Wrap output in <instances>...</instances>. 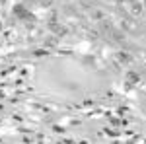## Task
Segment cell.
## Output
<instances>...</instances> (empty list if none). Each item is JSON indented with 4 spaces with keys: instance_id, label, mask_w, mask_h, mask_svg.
Wrapping results in <instances>:
<instances>
[{
    "instance_id": "7a4b0ae2",
    "label": "cell",
    "mask_w": 146,
    "mask_h": 144,
    "mask_svg": "<svg viewBox=\"0 0 146 144\" xmlns=\"http://www.w3.org/2000/svg\"><path fill=\"white\" fill-rule=\"evenodd\" d=\"M138 82H140V76L136 74L135 70H127V74H125V86H127V88H133Z\"/></svg>"
},
{
    "instance_id": "8992f818",
    "label": "cell",
    "mask_w": 146,
    "mask_h": 144,
    "mask_svg": "<svg viewBox=\"0 0 146 144\" xmlns=\"http://www.w3.org/2000/svg\"><path fill=\"white\" fill-rule=\"evenodd\" d=\"M51 4H53V0H41V6H51Z\"/></svg>"
},
{
    "instance_id": "277c9868",
    "label": "cell",
    "mask_w": 146,
    "mask_h": 144,
    "mask_svg": "<svg viewBox=\"0 0 146 144\" xmlns=\"http://www.w3.org/2000/svg\"><path fill=\"white\" fill-rule=\"evenodd\" d=\"M117 58H119V60H121L123 64H129V62L133 60V56L129 55V53H119V55H117Z\"/></svg>"
},
{
    "instance_id": "6da1fadb",
    "label": "cell",
    "mask_w": 146,
    "mask_h": 144,
    "mask_svg": "<svg viewBox=\"0 0 146 144\" xmlns=\"http://www.w3.org/2000/svg\"><path fill=\"white\" fill-rule=\"evenodd\" d=\"M12 12H14V16H16L18 20H22V22H35V16L31 14V10H27L23 4H16Z\"/></svg>"
},
{
    "instance_id": "3957f363",
    "label": "cell",
    "mask_w": 146,
    "mask_h": 144,
    "mask_svg": "<svg viewBox=\"0 0 146 144\" xmlns=\"http://www.w3.org/2000/svg\"><path fill=\"white\" fill-rule=\"evenodd\" d=\"M129 4H131V8H133V14H140V12H142V4H140L138 0H129Z\"/></svg>"
},
{
    "instance_id": "5b68a950",
    "label": "cell",
    "mask_w": 146,
    "mask_h": 144,
    "mask_svg": "<svg viewBox=\"0 0 146 144\" xmlns=\"http://www.w3.org/2000/svg\"><path fill=\"white\" fill-rule=\"evenodd\" d=\"M33 55L35 56H47V55H49V49H35Z\"/></svg>"
}]
</instances>
